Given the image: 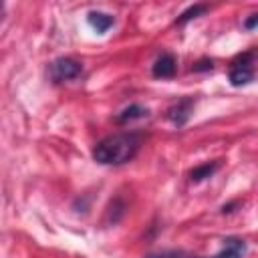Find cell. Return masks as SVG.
Instances as JSON below:
<instances>
[{"label":"cell","mask_w":258,"mask_h":258,"mask_svg":"<svg viewBox=\"0 0 258 258\" xmlns=\"http://www.w3.org/2000/svg\"><path fill=\"white\" fill-rule=\"evenodd\" d=\"M143 143L139 131H123L101 139L93 147V159L101 165H123L131 161Z\"/></svg>","instance_id":"6da1fadb"},{"label":"cell","mask_w":258,"mask_h":258,"mask_svg":"<svg viewBox=\"0 0 258 258\" xmlns=\"http://www.w3.org/2000/svg\"><path fill=\"white\" fill-rule=\"evenodd\" d=\"M254 58H256L254 50H246L232 60V67L228 73L232 87H244L254 81Z\"/></svg>","instance_id":"7a4b0ae2"},{"label":"cell","mask_w":258,"mask_h":258,"mask_svg":"<svg viewBox=\"0 0 258 258\" xmlns=\"http://www.w3.org/2000/svg\"><path fill=\"white\" fill-rule=\"evenodd\" d=\"M83 73V64L71 56H60L56 60L50 62L48 67V75L52 79V83H67V81H73L77 77H81Z\"/></svg>","instance_id":"3957f363"},{"label":"cell","mask_w":258,"mask_h":258,"mask_svg":"<svg viewBox=\"0 0 258 258\" xmlns=\"http://www.w3.org/2000/svg\"><path fill=\"white\" fill-rule=\"evenodd\" d=\"M194 105H196V101H194L191 97H183V99H179L175 105H171V107L167 109V119H169L175 127L185 125L187 119H189L191 113H194Z\"/></svg>","instance_id":"277c9868"},{"label":"cell","mask_w":258,"mask_h":258,"mask_svg":"<svg viewBox=\"0 0 258 258\" xmlns=\"http://www.w3.org/2000/svg\"><path fill=\"white\" fill-rule=\"evenodd\" d=\"M175 71H177V60L171 52H161L151 67V73L155 79H171L175 77Z\"/></svg>","instance_id":"5b68a950"},{"label":"cell","mask_w":258,"mask_h":258,"mask_svg":"<svg viewBox=\"0 0 258 258\" xmlns=\"http://www.w3.org/2000/svg\"><path fill=\"white\" fill-rule=\"evenodd\" d=\"M246 254V242L240 238H226L222 250L214 258H244Z\"/></svg>","instance_id":"8992f818"},{"label":"cell","mask_w":258,"mask_h":258,"mask_svg":"<svg viewBox=\"0 0 258 258\" xmlns=\"http://www.w3.org/2000/svg\"><path fill=\"white\" fill-rule=\"evenodd\" d=\"M87 22L93 30H97L99 34H105L113 24H115V18L107 12H101V10H91L87 14Z\"/></svg>","instance_id":"52a82bcc"},{"label":"cell","mask_w":258,"mask_h":258,"mask_svg":"<svg viewBox=\"0 0 258 258\" xmlns=\"http://www.w3.org/2000/svg\"><path fill=\"white\" fill-rule=\"evenodd\" d=\"M220 161H208V163H202V165H198V167H194L191 171H189V179L191 181H204V179H208V177H212L218 169H220Z\"/></svg>","instance_id":"ba28073f"},{"label":"cell","mask_w":258,"mask_h":258,"mask_svg":"<svg viewBox=\"0 0 258 258\" xmlns=\"http://www.w3.org/2000/svg\"><path fill=\"white\" fill-rule=\"evenodd\" d=\"M147 115H149V109H147V107H141V105L133 103V105L125 107V109L117 115V121H119V123H129V121H135V119H143V117H147Z\"/></svg>","instance_id":"9c48e42d"},{"label":"cell","mask_w":258,"mask_h":258,"mask_svg":"<svg viewBox=\"0 0 258 258\" xmlns=\"http://www.w3.org/2000/svg\"><path fill=\"white\" fill-rule=\"evenodd\" d=\"M206 10H208V6H206V4H194V6H189L187 10H183V12H181V14L175 18V24H179V26H181V24L189 22L191 18H198V16H202Z\"/></svg>","instance_id":"30bf717a"},{"label":"cell","mask_w":258,"mask_h":258,"mask_svg":"<svg viewBox=\"0 0 258 258\" xmlns=\"http://www.w3.org/2000/svg\"><path fill=\"white\" fill-rule=\"evenodd\" d=\"M147 258H202V256H194V254H185V252H175V250H167V252H159V254H149Z\"/></svg>","instance_id":"8fae6325"},{"label":"cell","mask_w":258,"mask_h":258,"mask_svg":"<svg viewBox=\"0 0 258 258\" xmlns=\"http://www.w3.org/2000/svg\"><path fill=\"white\" fill-rule=\"evenodd\" d=\"M214 69V62L212 60H200V62H196L194 67H191V71H212Z\"/></svg>","instance_id":"7c38bea8"},{"label":"cell","mask_w":258,"mask_h":258,"mask_svg":"<svg viewBox=\"0 0 258 258\" xmlns=\"http://www.w3.org/2000/svg\"><path fill=\"white\" fill-rule=\"evenodd\" d=\"M256 22H258V14H250V18L244 22V26H246L248 30H252V28L256 26Z\"/></svg>","instance_id":"4fadbf2b"},{"label":"cell","mask_w":258,"mask_h":258,"mask_svg":"<svg viewBox=\"0 0 258 258\" xmlns=\"http://www.w3.org/2000/svg\"><path fill=\"white\" fill-rule=\"evenodd\" d=\"M0 18H2V4H0Z\"/></svg>","instance_id":"5bb4252c"}]
</instances>
